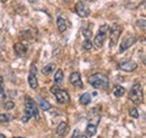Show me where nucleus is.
<instances>
[{"label":"nucleus","instance_id":"f257e3e1","mask_svg":"<svg viewBox=\"0 0 146 138\" xmlns=\"http://www.w3.org/2000/svg\"><path fill=\"white\" fill-rule=\"evenodd\" d=\"M89 83L94 89H107L109 86V79L106 74L102 73H94L89 76Z\"/></svg>","mask_w":146,"mask_h":138},{"label":"nucleus","instance_id":"f03ea898","mask_svg":"<svg viewBox=\"0 0 146 138\" xmlns=\"http://www.w3.org/2000/svg\"><path fill=\"white\" fill-rule=\"evenodd\" d=\"M32 117H35L37 120H39L36 104L33 101V99L27 97L26 102H25V117H23V122H27L29 120V118H32Z\"/></svg>","mask_w":146,"mask_h":138},{"label":"nucleus","instance_id":"7ed1b4c3","mask_svg":"<svg viewBox=\"0 0 146 138\" xmlns=\"http://www.w3.org/2000/svg\"><path fill=\"white\" fill-rule=\"evenodd\" d=\"M129 99L135 104H141L143 102V89L142 84L135 83L131 86L130 92H129Z\"/></svg>","mask_w":146,"mask_h":138},{"label":"nucleus","instance_id":"20e7f679","mask_svg":"<svg viewBox=\"0 0 146 138\" xmlns=\"http://www.w3.org/2000/svg\"><path fill=\"white\" fill-rule=\"evenodd\" d=\"M52 92L54 93V97L56 99V101L61 104H65L68 102H70V96L69 93L65 91V90H62L57 86H53L52 89Z\"/></svg>","mask_w":146,"mask_h":138},{"label":"nucleus","instance_id":"39448f33","mask_svg":"<svg viewBox=\"0 0 146 138\" xmlns=\"http://www.w3.org/2000/svg\"><path fill=\"white\" fill-rule=\"evenodd\" d=\"M107 29H108V26L107 25L100 26V28L98 31V34L96 35V37L93 39V45L97 48H102L104 43H105V39H106V32H107Z\"/></svg>","mask_w":146,"mask_h":138},{"label":"nucleus","instance_id":"423d86ee","mask_svg":"<svg viewBox=\"0 0 146 138\" xmlns=\"http://www.w3.org/2000/svg\"><path fill=\"white\" fill-rule=\"evenodd\" d=\"M121 31H123V28H121V26L120 25H118V24H115V25H112V27L110 28L109 31V35H110V48H112L116 44H117V42H118V39H119V37H120V35H121Z\"/></svg>","mask_w":146,"mask_h":138},{"label":"nucleus","instance_id":"0eeeda50","mask_svg":"<svg viewBox=\"0 0 146 138\" xmlns=\"http://www.w3.org/2000/svg\"><path fill=\"white\" fill-rule=\"evenodd\" d=\"M137 42V37L135 35H129L127 37H125L120 44V48H119V53L125 52L127 48H129L131 45H134Z\"/></svg>","mask_w":146,"mask_h":138},{"label":"nucleus","instance_id":"6e6552de","mask_svg":"<svg viewBox=\"0 0 146 138\" xmlns=\"http://www.w3.org/2000/svg\"><path fill=\"white\" fill-rule=\"evenodd\" d=\"M75 11H76L78 16H80L81 18L89 17L90 14H91L90 8H89L87 5H84L83 2H79V3H76V6H75Z\"/></svg>","mask_w":146,"mask_h":138},{"label":"nucleus","instance_id":"1a4fd4ad","mask_svg":"<svg viewBox=\"0 0 146 138\" xmlns=\"http://www.w3.org/2000/svg\"><path fill=\"white\" fill-rule=\"evenodd\" d=\"M28 84L32 89H36L38 86V81H37L36 78V66L35 65H32V68H31V73L28 75Z\"/></svg>","mask_w":146,"mask_h":138},{"label":"nucleus","instance_id":"9d476101","mask_svg":"<svg viewBox=\"0 0 146 138\" xmlns=\"http://www.w3.org/2000/svg\"><path fill=\"white\" fill-rule=\"evenodd\" d=\"M70 83L74 86H78V88H83V83H82V80H81V75L78 72H73L72 74L70 75Z\"/></svg>","mask_w":146,"mask_h":138},{"label":"nucleus","instance_id":"9b49d317","mask_svg":"<svg viewBox=\"0 0 146 138\" xmlns=\"http://www.w3.org/2000/svg\"><path fill=\"white\" fill-rule=\"evenodd\" d=\"M120 69L125 72H133L137 69V63L134 61H127L120 64Z\"/></svg>","mask_w":146,"mask_h":138},{"label":"nucleus","instance_id":"f8f14e48","mask_svg":"<svg viewBox=\"0 0 146 138\" xmlns=\"http://www.w3.org/2000/svg\"><path fill=\"white\" fill-rule=\"evenodd\" d=\"M14 50H15V53L18 55V56H23L25 53L27 52V46L24 45V43H16L15 46H14Z\"/></svg>","mask_w":146,"mask_h":138},{"label":"nucleus","instance_id":"ddd939ff","mask_svg":"<svg viewBox=\"0 0 146 138\" xmlns=\"http://www.w3.org/2000/svg\"><path fill=\"white\" fill-rule=\"evenodd\" d=\"M68 129H69V125L65 121H62V122H60V125L56 128V134L61 137V136H63L68 131Z\"/></svg>","mask_w":146,"mask_h":138},{"label":"nucleus","instance_id":"4468645a","mask_svg":"<svg viewBox=\"0 0 146 138\" xmlns=\"http://www.w3.org/2000/svg\"><path fill=\"white\" fill-rule=\"evenodd\" d=\"M56 24H57V28H58V32L60 33H64L68 28V25H66V21L65 19L62 17H58L56 19Z\"/></svg>","mask_w":146,"mask_h":138},{"label":"nucleus","instance_id":"2eb2a0df","mask_svg":"<svg viewBox=\"0 0 146 138\" xmlns=\"http://www.w3.org/2000/svg\"><path fill=\"white\" fill-rule=\"evenodd\" d=\"M63 80H64L63 71H62V70H57L56 73H55V75H54V82L57 84V86H60V84L63 83Z\"/></svg>","mask_w":146,"mask_h":138},{"label":"nucleus","instance_id":"dca6fc26","mask_svg":"<svg viewBox=\"0 0 146 138\" xmlns=\"http://www.w3.org/2000/svg\"><path fill=\"white\" fill-rule=\"evenodd\" d=\"M79 101H80V104H83V105H87V104H89L91 102V96H90V93H83L81 97H80V99H79Z\"/></svg>","mask_w":146,"mask_h":138},{"label":"nucleus","instance_id":"f3484780","mask_svg":"<svg viewBox=\"0 0 146 138\" xmlns=\"http://www.w3.org/2000/svg\"><path fill=\"white\" fill-rule=\"evenodd\" d=\"M86 133H87V135H88L89 137H92V136H94V135H96V133H97V125L89 123V125L87 126Z\"/></svg>","mask_w":146,"mask_h":138},{"label":"nucleus","instance_id":"a211bd4d","mask_svg":"<svg viewBox=\"0 0 146 138\" xmlns=\"http://www.w3.org/2000/svg\"><path fill=\"white\" fill-rule=\"evenodd\" d=\"M54 70H55V64L54 63H50V64H47V65H45V66L43 68L42 72H43V74L48 75V74H51Z\"/></svg>","mask_w":146,"mask_h":138},{"label":"nucleus","instance_id":"6ab92c4d","mask_svg":"<svg viewBox=\"0 0 146 138\" xmlns=\"http://www.w3.org/2000/svg\"><path fill=\"white\" fill-rule=\"evenodd\" d=\"M125 94V89L120 86H115V90H113V96L117 97V98H120Z\"/></svg>","mask_w":146,"mask_h":138},{"label":"nucleus","instance_id":"aec40b11","mask_svg":"<svg viewBox=\"0 0 146 138\" xmlns=\"http://www.w3.org/2000/svg\"><path fill=\"white\" fill-rule=\"evenodd\" d=\"M39 107L42 108V110L47 111L51 108V104H50V102H47L45 99H39Z\"/></svg>","mask_w":146,"mask_h":138},{"label":"nucleus","instance_id":"412c9836","mask_svg":"<svg viewBox=\"0 0 146 138\" xmlns=\"http://www.w3.org/2000/svg\"><path fill=\"white\" fill-rule=\"evenodd\" d=\"M92 46H93V44L91 43V40H90L89 38H86V40H84L83 44H82V48H83L84 51H90L92 48Z\"/></svg>","mask_w":146,"mask_h":138},{"label":"nucleus","instance_id":"4be33fe9","mask_svg":"<svg viewBox=\"0 0 146 138\" xmlns=\"http://www.w3.org/2000/svg\"><path fill=\"white\" fill-rule=\"evenodd\" d=\"M10 122V117L6 113H2L0 115V123H3V125H7Z\"/></svg>","mask_w":146,"mask_h":138},{"label":"nucleus","instance_id":"5701e85b","mask_svg":"<svg viewBox=\"0 0 146 138\" xmlns=\"http://www.w3.org/2000/svg\"><path fill=\"white\" fill-rule=\"evenodd\" d=\"M129 116L133 117V118H138V116H139L138 110L136 108H130L129 109Z\"/></svg>","mask_w":146,"mask_h":138},{"label":"nucleus","instance_id":"b1692460","mask_svg":"<svg viewBox=\"0 0 146 138\" xmlns=\"http://www.w3.org/2000/svg\"><path fill=\"white\" fill-rule=\"evenodd\" d=\"M15 107V104L13 102V101H6L5 104H3V108L6 109V110H10V109H13Z\"/></svg>","mask_w":146,"mask_h":138},{"label":"nucleus","instance_id":"393cba45","mask_svg":"<svg viewBox=\"0 0 146 138\" xmlns=\"http://www.w3.org/2000/svg\"><path fill=\"white\" fill-rule=\"evenodd\" d=\"M72 138H88V137H87V135L81 134L79 130H75V131H74V134H73Z\"/></svg>","mask_w":146,"mask_h":138},{"label":"nucleus","instance_id":"a878e982","mask_svg":"<svg viewBox=\"0 0 146 138\" xmlns=\"http://www.w3.org/2000/svg\"><path fill=\"white\" fill-rule=\"evenodd\" d=\"M0 96H1V97H5V96H6L5 89H3V80H2L1 76H0Z\"/></svg>","mask_w":146,"mask_h":138},{"label":"nucleus","instance_id":"bb28decb","mask_svg":"<svg viewBox=\"0 0 146 138\" xmlns=\"http://www.w3.org/2000/svg\"><path fill=\"white\" fill-rule=\"evenodd\" d=\"M82 34L84 35L87 38H90L92 35V32L91 31H89V29H83V31H82Z\"/></svg>","mask_w":146,"mask_h":138},{"label":"nucleus","instance_id":"cd10ccee","mask_svg":"<svg viewBox=\"0 0 146 138\" xmlns=\"http://www.w3.org/2000/svg\"><path fill=\"white\" fill-rule=\"evenodd\" d=\"M0 138H6V136H5V135H2V134H0Z\"/></svg>","mask_w":146,"mask_h":138},{"label":"nucleus","instance_id":"c85d7f7f","mask_svg":"<svg viewBox=\"0 0 146 138\" xmlns=\"http://www.w3.org/2000/svg\"><path fill=\"white\" fill-rule=\"evenodd\" d=\"M8 0H1V2H7Z\"/></svg>","mask_w":146,"mask_h":138},{"label":"nucleus","instance_id":"c756f323","mask_svg":"<svg viewBox=\"0 0 146 138\" xmlns=\"http://www.w3.org/2000/svg\"><path fill=\"white\" fill-rule=\"evenodd\" d=\"M15 138H24V137H15Z\"/></svg>","mask_w":146,"mask_h":138},{"label":"nucleus","instance_id":"7c9ffc66","mask_svg":"<svg viewBox=\"0 0 146 138\" xmlns=\"http://www.w3.org/2000/svg\"><path fill=\"white\" fill-rule=\"evenodd\" d=\"M84 1H90V0H84Z\"/></svg>","mask_w":146,"mask_h":138},{"label":"nucleus","instance_id":"2f4dec72","mask_svg":"<svg viewBox=\"0 0 146 138\" xmlns=\"http://www.w3.org/2000/svg\"><path fill=\"white\" fill-rule=\"evenodd\" d=\"M51 138H57V137H51Z\"/></svg>","mask_w":146,"mask_h":138}]
</instances>
